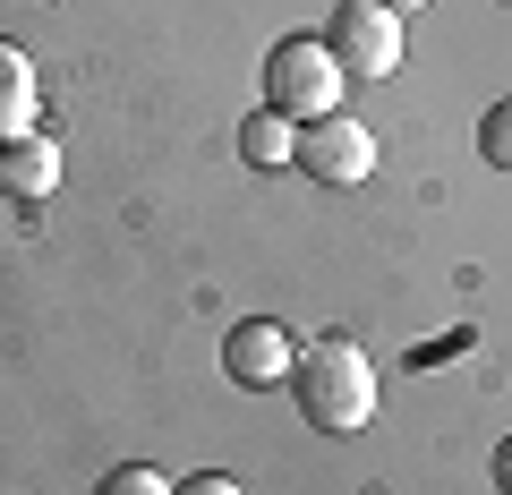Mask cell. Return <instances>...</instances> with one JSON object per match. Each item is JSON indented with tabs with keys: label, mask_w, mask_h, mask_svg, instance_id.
Segmentation results:
<instances>
[{
	"label": "cell",
	"mask_w": 512,
	"mask_h": 495,
	"mask_svg": "<svg viewBox=\"0 0 512 495\" xmlns=\"http://www.w3.org/2000/svg\"><path fill=\"white\" fill-rule=\"evenodd\" d=\"M478 154H487V171H512V94L478 111Z\"/></svg>",
	"instance_id": "9"
},
{
	"label": "cell",
	"mask_w": 512,
	"mask_h": 495,
	"mask_svg": "<svg viewBox=\"0 0 512 495\" xmlns=\"http://www.w3.org/2000/svg\"><path fill=\"white\" fill-rule=\"evenodd\" d=\"M265 111H282V120H325V111H342V60L325 52V35H282L274 52H265Z\"/></svg>",
	"instance_id": "2"
},
{
	"label": "cell",
	"mask_w": 512,
	"mask_h": 495,
	"mask_svg": "<svg viewBox=\"0 0 512 495\" xmlns=\"http://www.w3.org/2000/svg\"><path fill=\"white\" fill-rule=\"evenodd\" d=\"M299 154V120H282V111H248L239 120V163L248 171H282Z\"/></svg>",
	"instance_id": "8"
},
{
	"label": "cell",
	"mask_w": 512,
	"mask_h": 495,
	"mask_svg": "<svg viewBox=\"0 0 512 495\" xmlns=\"http://www.w3.org/2000/svg\"><path fill=\"white\" fill-rule=\"evenodd\" d=\"M495 487L512 495V436H504V453H495Z\"/></svg>",
	"instance_id": "12"
},
{
	"label": "cell",
	"mask_w": 512,
	"mask_h": 495,
	"mask_svg": "<svg viewBox=\"0 0 512 495\" xmlns=\"http://www.w3.org/2000/svg\"><path fill=\"white\" fill-rule=\"evenodd\" d=\"M376 9H393V18H410V9H427V0H376Z\"/></svg>",
	"instance_id": "13"
},
{
	"label": "cell",
	"mask_w": 512,
	"mask_h": 495,
	"mask_svg": "<svg viewBox=\"0 0 512 495\" xmlns=\"http://www.w3.org/2000/svg\"><path fill=\"white\" fill-rule=\"evenodd\" d=\"M291 171H308V180H325V188H359L367 171H376V137H367L350 111H325V120H308V129H299Z\"/></svg>",
	"instance_id": "4"
},
{
	"label": "cell",
	"mask_w": 512,
	"mask_h": 495,
	"mask_svg": "<svg viewBox=\"0 0 512 495\" xmlns=\"http://www.w3.org/2000/svg\"><path fill=\"white\" fill-rule=\"evenodd\" d=\"M35 111H43V77H35V60H26V43L0 35V146L35 137Z\"/></svg>",
	"instance_id": "6"
},
{
	"label": "cell",
	"mask_w": 512,
	"mask_h": 495,
	"mask_svg": "<svg viewBox=\"0 0 512 495\" xmlns=\"http://www.w3.org/2000/svg\"><path fill=\"white\" fill-rule=\"evenodd\" d=\"M291 393H299V419H308L316 436H359V427L376 419V367H367V350L342 342V333H325V342H308L291 359Z\"/></svg>",
	"instance_id": "1"
},
{
	"label": "cell",
	"mask_w": 512,
	"mask_h": 495,
	"mask_svg": "<svg viewBox=\"0 0 512 495\" xmlns=\"http://www.w3.org/2000/svg\"><path fill=\"white\" fill-rule=\"evenodd\" d=\"M94 495H180V487H171L163 470H146V461H128V470H103V478H94Z\"/></svg>",
	"instance_id": "10"
},
{
	"label": "cell",
	"mask_w": 512,
	"mask_h": 495,
	"mask_svg": "<svg viewBox=\"0 0 512 495\" xmlns=\"http://www.w3.org/2000/svg\"><path fill=\"white\" fill-rule=\"evenodd\" d=\"M0 188L26 205H43L60 188V146L52 137H18V146H0Z\"/></svg>",
	"instance_id": "7"
},
{
	"label": "cell",
	"mask_w": 512,
	"mask_h": 495,
	"mask_svg": "<svg viewBox=\"0 0 512 495\" xmlns=\"http://www.w3.org/2000/svg\"><path fill=\"white\" fill-rule=\"evenodd\" d=\"M180 495H248L239 478H222V470H197V478H180Z\"/></svg>",
	"instance_id": "11"
},
{
	"label": "cell",
	"mask_w": 512,
	"mask_h": 495,
	"mask_svg": "<svg viewBox=\"0 0 512 495\" xmlns=\"http://www.w3.org/2000/svg\"><path fill=\"white\" fill-rule=\"evenodd\" d=\"M325 52L342 60V77H393L402 69V18L376 9V0H333Z\"/></svg>",
	"instance_id": "3"
},
{
	"label": "cell",
	"mask_w": 512,
	"mask_h": 495,
	"mask_svg": "<svg viewBox=\"0 0 512 495\" xmlns=\"http://www.w3.org/2000/svg\"><path fill=\"white\" fill-rule=\"evenodd\" d=\"M291 333L274 325V316H239L231 333H222V376L231 385H248V393H265V385H291Z\"/></svg>",
	"instance_id": "5"
}]
</instances>
